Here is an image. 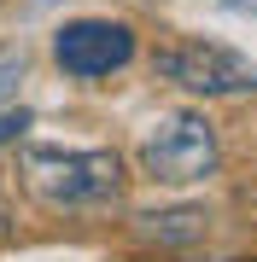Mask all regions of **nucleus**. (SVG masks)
Masks as SVG:
<instances>
[{
	"instance_id": "obj_3",
	"label": "nucleus",
	"mask_w": 257,
	"mask_h": 262,
	"mask_svg": "<svg viewBox=\"0 0 257 262\" xmlns=\"http://www.w3.org/2000/svg\"><path fill=\"white\" fill-rule=\"evenodd\" d=\"M152 64H158L164 82L187 88V94H205V99H216V94H251L257 88V64L240 58L234 47H222V41H187V47L158 53Z\"/></svg>"
},
{
	"instance_id": "obj_8",
	"label": "nucleus",
	"mask_w": 257,
	"mask_h": 262,
	"mask_svg": "<svg viewBox=\"0 0 257 262\" xmlns=\"http://www.w3.org/2000/svg\"><path fill=\"white\" fill-rule=\"evenodd\" d=\"M222 6H228V12H246V6H257V0H222Z\"/></svg>"
},
{
	"instance_id": "obj_6",
	"label": "nucleus",
	"mask_w": 257,
	"mask_h": 262,
	"mask_svg": "<svg viewBox=\"0 0 257 262\" xmlns=\"http://www.w3.org/2000/svg\"><path fill=\"white\" fill-rule=\"evenodd\" d=\"M24 70H29L24 47H6V53H0V111H6L12 99H18V88H24Z\"/></svg>"
},
{
	"instance_id": "obj_7",
	"label": "nucleus",
	"mask_w": 257,
	"mask_h": 262,
	"mask_svg": "<svg viewBox=\"0 0 257 262\" xmlns=\"http://www.w3.org/2000/svg\"><path fill=\"white\" fill-rule=\"evenodd\" d=\"M24 128H29V117H24V111H6V117H0V146H6V140H18Z\"/></svg>"
},
{
	"instance_id": "obj_2",
	"label": "nucleus",
	"mask_w": 257,
	"mask_h": 262,
	"mask_svg": "<svg viewBox=\"0 0 257 262\" xmlns=\"http://www.w3.org/2000/svg\"><path fill=\"white\" fill-rule=\"evenodd\" d=\"M141 169L152 181H170V187H187V181H205L216 169V128L199 111H170L152 122V134L141 140Z\"/></svg>"
},
{
	"instance_id": "obj_4",
	"label": "nucleus",
	"mask_w": 257,
	"mask_h": 262,
	"mask_svg": "<svg viewBox=\"0 0 257 262\" xmlns=\"http://www.w3.org/2000/svg\"><path fill=\"white\" fill-rule=\"evenodd\" d=\"M53 58L65 76H111L134 58V29L129 24H111V18H76V24H58L53 35Z\"/></svg>"
},
{
	"instance_id": "obj_5",
	"label": "nucleus",
	"mask_w": 257,
	"mask_h": 262,
	"mask_svg": "<svg viewBox=\"0 0 257 262\" xmlns=\"http://www.w3.org/2000/svg\"><path fill=\"white\" fill-rule=\"evenodd\" d=\"M134 233L158 245H193L205 239V210H164V215H134Z\"/></svg>"
},
{
	"instance_id": "obj_1",
	"label": "nucleus",
	"mask_w": 257,
	"mask_h": 262,
	"mask_svg": "<svg viewBox=\"0 0 257 262\" xmlns=\"http://www.w3.org/2000/svg\"><path fill=\"white\" fill-rule=\"evenodd\" d=\"M24 187L35 192L47 210H82V204L117 198L123 163H117V151H53V146H29L24 151Z\"/></svg>"
}]
</instances>
